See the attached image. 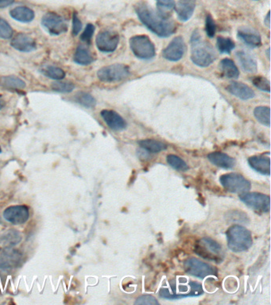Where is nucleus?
Instances as JSON below:
<instances>
[{
	"instance_id": "1",
	"label": "nucleus",
	"mask_w": 271,
	"mask_h": 305,
	"mask_svg": "<svg viewBox=\"0 0 271 305\" xmlns=\"http://www.w3.org/2000/svg\"><path fill=\"white\" fill-rule=\"evenodd\" d=\"M136 11L142 23L158 37H168L176 31V25L173 21L161 16L147 4H138Z\"/></svg>"
},
{
	"instance_id": "2",
	"label": "nucleus",
	"mask_w": 271,
	"mask_h": 305,
	"mask_svg": "<svg viewBox=\"0 0 271 305\" xmlns=\"http://www.w3.org/2000/svg\"><path fill=\"white\" fill-rule=\"evenodd\" d=\"M169 286L171 291L168 288L161 289L159 291L160 297L167 300H177L182 298L200 296L204 293L202 285L197 281H189L187 282L186 279H183L182 285L180 282L178 285H176V281H170Z\"/></svg>"
},
{
	"instance_id": "3",
	"label": "nucleus",
	"mask_w": 271,
	"mask_h": 305,
	"mask_svg": "<svg viewBox=\"0 0 271 305\" xmlns=\"http://www.w3.org/2000/svg\"><path fill=\"white\" fill-rule=\"evenodd\" d=\"M191 59L193 63L201 68L209 66L215 59V53L209 43L203 40L197 30L191 37Z\"/></svg>"
},
{
	"instance_id": "4",
	"label": "nucleus",
	"mask_w": 271,
	"mask_h": 305,
	"mask_svg": "<svg viewBox=\"0 0 271 305\" xmlns=\"http://www.w3.org/2000/svg\"><path fill=\"white\" fill-rule=\"evenodd\" d=\"M228 246L232 251L240 253L248 250L253 245L251 231L243 226L233 225L226 232Z\"/></svg>"
},
{
	"instance_id": "5",
	"label": "nucleus",
	"mask_w": 271,
	"mask_h": 305,
	"mask_svg": "<svg viewBox=\"0 0 271 305\" xmlns=\"http://www.w3.org/2000/svg\"><path fill=\"white\" fill-rule=\"evenodd\" d=\"M219 182L229 193L241 195L251 190V182L241 174L236 172L223 174L219 178Z\"/></svg>"
},
{
	"instance_id": "6",
	"label": "nucleus",
	"mask_w": 271,
	"mask_h": 305,
	"mask_svg": "<svg viewBox=\"0 0 271 305\" xmlns=\"http://www.w3.org/2000/svg\"><path fill=\"white\" fill-rule=\"evenodd\" d=\"M195 252L204 258L217 263L222 261L223 257L222 246L208 237H204L197 243L195 246Z\"/></svg>"
},
{
	"instance_id": "7",
	"label": "nucleus",
	"mask_w": 271,
	"mask_h": 305,
	"mask_svg": "<svg viewBox=\"0 0 271 305\" xmlns=\"http://www.w3.org/2000/svg\"><path fill=\"white\" fill-rule=\"evenodd\" d=\"M129 42L130 50L139 59H152L155 56V47L148 36H134Z\"/></svg>"
},
{
	"instance_id": "8",
	"label": "nucleus",
	"mask_w": 271,
	"mask_h": 305,
	"mask_svg": "<svg viewBox=\"0 0 271 305\" xmlns=\"http://www.w3.org/2000/svg\"><path fill=\"white\" fill-rule=\"evenodd\" d=\"M130 69L123 64H114L103 67L97 72L99 80L105 83H113L125 80L130 76Z\"/></svg>"
},
{
	"instance_id": "9",
	"label": "nucleus",
	"mask_w": 271,
	"mask_h": 305,
	"mask_svg": "<svg viewBox=\"0 0 271 305\" xmlns=\"http://www.w3.org/2000/svg\"><path fill=\"white\" fill-rule=\"evenodd\" d=\"M184 269L186 272L190 275L204 279L208 276L217 275V269L213 266L201 261L195 257L187 259L184 263Z\"/></svg>"
},
{
	"instance_id": "10",
	"label": "nucleus",
	"mask_w": 271,
	"mask_h": 305,
	"mask_svg": "<svg viewBox=\"0 0 271 305\" xmlns=\"http://www.w3.org/2000/svg\"><path fill=\"white\" fill-rule=\"evenodd\" d=\"M240 200L257 212H269L270 209V198L263 193L247 192L240 195Z\"/></svg>"
},
{
	"instance_id": "11",
	"label": "nucleus",
	"mask_w": 271,
	"mask_h": 305,
	"mask_svg": "<svg viewBox=\"0 0 271 305\" xmlns=\"http://www.w3.org/2000/svg\"><path fill=\"white\" fill-rule=\"evenodd\" d=\"M41 24L51 35H60L68 30V25L61 15L55 12H48L43 16Z\"/></svg>"
},
{
	"instance_id": "12",
	"label": "nucleus",
	"mask_w": 271,
	"mask_h": 305,
	"mask_svg": "<svg viewBox=\"0 0 271 305\" xmlns=\"http://www.w3.org/2000/svg\"><path fill=\"white\" fill-rule=\"evenodd\" d=\"M119 42V34L111 30L101 31L96 38L97 49L103 53L114 52L117 49Z\"/></svg>"
},
{
	"instance_id": "13",
	"label": "nucleus",
	"mask_w": 271,
	"mask_h": 305,
	"mask_svg": "<svg viewBox=\"0 0 271 305\" xmlns=\"http://www.w3.org/2000/svg\"><path fill=\"white\" fill-rule=\"evenodd\" d=\"M186 45L183 37H176L170 41L168 47L163 50L162 56L169 61H178L184 57Z\"/></svg>"
},
{
	"instance_id": "14",
	"label": "nucleus",
	"mask_w": 271,
	"mask_h": 305,
	"mask_svg": "<svg viewBox=\"0 0 271 305\" xmlns=\"http://www.w3.org/2000/svg\"><path fill=\"white\" fill-rule=\"evenodd\" d=\"M29 216L28 207L25 205L11 206L4 212V219L15 225L25 224L29 220Z\"/></svg>"
},
{
	"instance_id": "15",
	"label": "nucleus",
	"mask_w": 271,
	"mask_h": 305,
	"mask_svg": "<svg viewBox=\"0 0 271 305\" xmlns=\"http://www.w3.org/2000/svg\"><path fill=\"white\" fill-rule=\"evenodd\" d=\"M101 114L104 122L113 130L121 132L126 127V122L124 118L116 111L112 110H103Z\"/></svg>"
},
{
	"instance_id": "16",
	"label": "nucleus",
	"mask_w": 271,
	"mask_h": 305,
	"mask_svg": "<svg viewBox=\"0 0 271 305\" xmlns=\"http://www.w3.org/2000/svg\"><path fill=\"white\" fill-rule=\"evenodd\" d=\"M12 47L20 52H31L36 49L34 39L26 33H19L12 40Z\"/></svg>"
},
{
	"instance_id": "17",
	"label": "nucleus",
	"mask_w": 271,
	"mask_h": 305,
	"mask_svg": "<svg viewBox=\"0 0 271 305\" xmlns=\"http://www.w3.org/2000/svg\"><path fill=\"white\" fill-rule=\"evenodd\" d=\"M238 37L251 48H256L262 45L259 33L251 28L241 27L238 30Z\"/></svg>"
},
{
	"instance_id": "18",
	"label": "nucleus",
	"mask_w": 271,
	"mask_h": 305,
	"mask_svg": "<svg viewBox=\"0 0 271 305\" xmlns=\"http://www.w3.org/2000/svg\"><path fill=\"white\" fill-rule=\"evenodd\" d=\"M195 8L196 0H179L174 9L179 20L187 22L193 16Z\"/></svg>"
},
{
	"instance_id": "19",
	"label": "nucleus",
	"mask_w": 271,
	"mask_h": 305,
	"mask_svg": "<svg viewBox=\"0 0 271 305\" xmlns=\"http://www.w3.org/2000/svg\"><path fill=\"white\" fill-rule=\"evenodd\" d=\"M227 90L234 97L243 100H251L255 96V93L251 88L240 82H232L228 86Z\"/></svg>"
},
{
	"instance_id": "20",
	"label": "nucleus",
	"mask_w": 271,
	"mask_h": 305,
	"mask_svg": "<svg viewBox=\"0 0 271 305\" xmlns=\"http://www.w3.org/2000/svg\"><path fill=\"white\" fill-rule=\"evenodd\" d=\"M20 253L10 247L0 252V269L8 270L14 267L20 261Z\"/></svg>"
},
{
	"instance_id": "21",
	"label": "nucleus",
	"mask_w": 271,
	"mask_h": 305,
	"mask_svg": "<svg viewBox=\"0 0 271 305\" xmlns=\"http://www.w3.org/2000/svg\"><path fill=\"white\" fill-rule=\"evenodd\" d=\"M208 159L210 162L215 166L225 169H231L236 165V160L228 154L221 152H212L208 155Z\"/></svg>"
},
{
	"instance_id": "22",
	"label": "nucleus",
	"mask_w": 271,
	"mask_h": 305,
	"mask_svg": "<svg viewBox=\"0 0 271 305\" xmlns=\"http://www.w3.org/2000/svg\"><path fill=\"white\" fill-rule=\"evenodd\" d=\"M248 164L251 168L262 175L270 174V159L264 155L252 156L249 157Z\"/></svg>"
},
{
	"instance_id": "23",
	"label": "nucleus",
	"mask_w": 271,
	"mask_h": 305,
	"mask_svg": "<svg viewBox=\"0 0 271 305\" xmlns=\"http://www.w3.org/2000/svg\"><path fill=\"white\" fill-rule=\"evenodd\" d=\"M236 57L240 61L242 69L248 73H255L258 69L256 60L251 54L245 51H239L236 53Z\"/></svg>"
},
{
	"instance_id": "24",
	"label": "nucleus",
	"mask_w": 271,
	"mask_h": 305,
	"mask_svg": "<svg viewBox=\"0 0 271 305\" xmlns=\"http://www.w3.org/2000/svg\"><path fill=\"white\" fill-rule=\"evenodd\" d=\"M0 87L10 91H21L26 88V83L18 76H3L0 78Z\"/></svg>"
},
{
	"instance_id": "25",
	"label": "nucleus",
	"mask_w": 271,
	"mask_h": 305,
	"mask_svg": "<svg viewBox=\"0 0 271 305\" xmlns=\"http://www.w3.org/2000/svg\"><path fill=\"white\" fill-rule=\"evenodd\" d=\"M10 15L18 22L24 23L32 22L35 16L34 11L27 7H17L14 8L10 11Z\"/></svg>"
},
{
	"instance_id": "26",
	"label": "nucleus",
	"mask_w": 271,
	"mask_h": 305,
	"mask_svg": "<svg viewBox=\"0 0 271 305\" xmlns=\"http://www.w3.org/2000/svg\"><path fill=\"white\" fill-rule=\"evenodd\" d=\"M139 145L143 150L148 153H151V154H157V153L163 151L167 149V145L160 141L154 140V139H144V140L140 141Z\"/></svg>"
},
{
	"instance_id": "27",
	"label": "nucleus",
	"mask_w": 271,
	"mask_h": 305,
	"mask_svg": "<svg viewBox=\"0 0 271 305\" xmlns=\"http://www.w3.org/2000/svg\"><path fill=\"white\" fill-rule=\"evenodd\" d=\"M221 70L223 75L229 79H237L240 76V71L234 61L229 58L222 60L220 62Z\"/></svg>"
},
{
	"instance_id": "28",
	"label": "nucleus",
	"mask_w": 271,
	"mask_h": 305,
	"mask_svg": "<svg viewBox=\"0 0 271 305\" xmlns=\"http://www.w3.org/2000/svg\"><path fill=\"white\" fill-rule=\"evenodd\" d=\"M21 239L22 236L19 231L12 230L0 237V246L4 248L12 247L19 243Z\"/></svg>"
},
{
	"instance_id": "29",
	"label": "nucleus",
	"mask_w": 271,
	"mask_h": 305,
	"mask_svg": "<svg viewBox=\"0 0 271 305\" xmlns=\"http://www.w3.org/2000/svg\"><path fill=\"white\" fill-rule=\"evenodd\" d=\"M74 61L76 63L81 65H90L93 61V58L89 50L84 46H79L76 48L74 54Z\"/></svg>"
},
{
	"instance_id": "30",
	"label": "nucleus",
	"mask_w": 271,
	"mask_h": 305,
	"mask_svg": "<svg viewBox=\"0 0 271 305\" xmlns=\"http://www.w3.org/2000/svg\"><path fill=\"white\" fill-rule=\"evenodd\" d=\"M40 72L44 76L51 78L53 80H61L65 76V71L59 67L54 66V65H45L40 69Z\"/></svg>"
},
{
	"instance_id": "31",
	"label": "nucleus",
	"mask_w": 271,
	"mask_h": 305,
	"mask_svg": "<svg viewBox=\"0 0 271 305\" xmlns=\"http://www.w3.org/2000/svg\"><path fill=\"white\" fill-rule=\"evenodd\" d=\"M254 115L257 120L264 126L269 127L270 124V110L269 107L260 106L257 107L254 111Z\"/></svg>"
},
{
	"instance_id": "32",
	"label": "nucleus",
	"mask_w": 271,
	"mask_h": 305,
	"mask_svg": "<svg viewBox=\"0 0 271 305\" xmlns=\"http://www.w3.org/2000/svg\"><path fill=\"white\" fill-rule=\"evenodd\" d=\"M158 13L164 18H169V15L175 8V0H157Z\"/></svg>"
},
{
	"instance_id": "33",
	"label": "nucleus",
	"mask_w": 271,
	"mask_h": 305,
	"mask_svg": "<svg viewBox=\"0 0 271 305\" xmlns=\"http://www.w3.org/2000/svg\"><path fill=\"white\" fill-rule=\"evenodd\" d=\"M75 100L80 105L86 108H93L97 105V100L92 95L84 92H80L75 96Z\"/></svg>"
},
{
	"instance_id": "34",
	"label": "nucleus",
	"mask_w": 271,
	"mask_h": 305,
	"mask_svg": "<svg viewBox=\"0 0 271 305\" xmlns=\"http://www.w3.org/2000/svg\"><path fill=\"white\" fill-rule=\"evenodd\" d=\"M216 45L221 54H230L232 50L236 48L234 41L229 37H218Z\"/></svg>"
},
{
	"instance_id": "35",
	"label": "nucleus",
	"mask_w": 271,
	"mask_h": 305,
	"mask_svg": "<svg viewBox=\"0 0 271 305\" xmlns=\"http://www.w3.org/2000/svg\"><path fill=\"white\" fill-rule=\"evenodd\" d=\"M166 159H167L168 164L176 170L185 172V171H187L189 169V166H188L186 161L182 160L178 156L169 154L167 156Z\"/></svg>"
},
{
	"instance_id": "36",
	"label": "nucleus",
	"mask_w": 271,
	"mask_h": 305,
	"mask_svg": "<svg viewBox=\"0 0 271 305\" xmlns=\"http://www.w3.org/2000/svg\"><path fill=\"white\" fill-rule=\"evenodd\" d=\"M51 89L57 93H69L73 91L75 85L70 82L57 81L51 84Z\"/></svg>"
},
{
	"instance_id": "37",
	"label": "nucleus",
	"mask_w": 271,
	"mask_h": 305,
	"mask_svg": "<svg viewBox=\"0 0 271 305\" xmlns=\"http://www.w3.org/2000/svg\"><path fill=\"white\" fill-rule=\"evenodd\" d=\"M253 84L261 91L269 93L270 92V83L269 80L263 76H255L253 78Z\"/></svg>"
},
{
	"instance_id": "38",
	"label": "nucleus",
	"mask_w": 271,
	"mask_h": 305,
	"mask_svg": "<svg viewBox=\"0 0 271 305\" xmlns=\"http://www.w3.org/2000/svg\"><path fill=\"white\" fill-rule=\"evenodd\" d=\"M13 29L6 20L0 17V38L9 39L13 36Z\"/></svg>"
},
{
	"instance_id": "39",
	"label": "nucleus",
	"mask_w": 271,
	"mask_h": 305,
	"mask_svg": "<svg viewBox=\"0 0 271 305\" xmlns=\"http://www.w3.org/2000/svg\"><path fill=\"white\" fill-rule=\"evenodd\" d=\"M205 31H206L207 35L210 38H212L215 36V31H216V25H215V21L213 20L212 17L210 15H207L206 17Z\"/></svg>"
},
{
	"instance_id": "40",
	"label": "nucleus",
	"mask_w": 271,
	"mask_h": 305,
	"mask_svg": "<svg viewBox=\"0 0 271 305\" xmlns=\"http://www.w3.org/2000/svg\"><path fill=\"white\" fill-rule=\"evenodd\" d=\"M94 32H95V26L93 24H87L85 29H84V32L82 33L81 36H80L81 41L87 43V44H89L91 42L92 37L94 34Z\"/></svg>"
},
{
	"instance_id": "41",
	"label": "nucleus",
	"mask_w": 271,
	"mask_h": 305,
	"mask_svg": "<svg viewBox=\"0 0 271 305\" xmlns=\"http://www.w3.org/2000/svg\"><path fill=\"white\" fill-rule=\"evenodd\" d=\"M159 302L157 300L156 298L151 296V295H143L136 299L134 304H148L155 305L158 304Z\"/></svg>"
},
{
	"instance_id": "42",
	"label": "nucleus",
	"mask_w": 271,
	"mask_h": 305,
	"mask_svg": "<svg viewBox=\"0 0 271 305\" xmlns=\"http://www.w3.org/2000/svg\"><path fill=\"white\" fill-rule=\"evenodd\" d=\"M81 30L82 22H80V20L79 19L77 15H76V14H74L73 17V30H72L73 35H77Z\"/></svg>"
},
{
	"instance_id": "43",
	"label": "nucleus",
	"mask_w": 271,
	"mask_h": 305,
	"mask_svg": "<svg viewBox=\"0 0 271 305\" xmlns=\"http://www.w3.org/2000/svg\"><path fill=\"white\" fill-rule=\"evenodd\" d=\"M15 0H0V8H5L12 5Z\"/></svg>"
},
{
	"instance_id": "44",
	"label": "nucleus",
	"mask_w": 271,
	"mask_h": 305,
	"mask_svg": "<svg viewBox=\"0 0 271 305\" xmlns=\"http://www.w3.org/2000/svg\"><path fill=\"white\" fill-rule=\"evenodd\" d=\"M269 15H270V14H269V12L267 13V15H266V16H265V20H264L265 26H268V27H269V26H270V19H269Z\"/></svg>"
},
{
	"instance_id": "45",
	"label": "nucleus",
	"mask_w": 271,
	"mask_h": 305,
	"mask_svg": "<svg viewBox=\"0 0 271 305\" xmlns=\"http://www.w3.org/2000/svg\"><path fill=\"white\" fill-rule=\"evenodd\" d=\"M5 104H6V102H5V100H4V98L0 96V110L4 108Z\"/></svg>"
},
{
	"instance_id": "46",
	"label": "nucleus",
	"mask_w": 271,
	"mask_h": 305,
	"mask_svg": "<svg viewBox=\"0 0 271 305\" xmlns=\"http://www.w3.org/2000/svg\"><path fill=\"white\" fill-rule=\"evenodd\" d=\"M266 54H267V58L269 59V48H268V50H266Z\"/></svg>"
},
{
	"instance_id": "47",
	"label": "nucleus",
	"mask_w": 271,
	"mask_h": 305,
	"mask_svg": "<svg viewBox=\"0 0 271 305\" xmlns=\"http://www.w3.org/2000/svg\"><path fill=\"white\" fill-rule=\"evenodd\" d=\"M1 152H2V150H1V148H0V153H1Z\"/></svg>"
},
{
	"instance_id": "48",
	"label": "nucleus",
	"mask_w": 271,
	"mask_h": 305,
	"mask_svg": "<svg viewBox=\"0 0 271 305\" xmlns=\"http://www.w3.org/2000/svg\"><path fill=\"white\" fill-rule=\"evenodd\" d=\"M254 1H258V0H254Z\"/></svg>"
}]
</instances>
